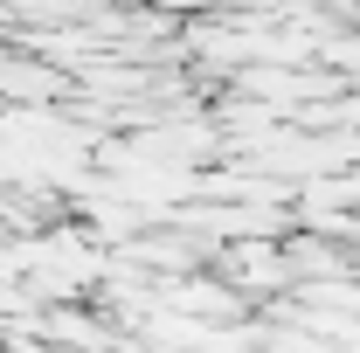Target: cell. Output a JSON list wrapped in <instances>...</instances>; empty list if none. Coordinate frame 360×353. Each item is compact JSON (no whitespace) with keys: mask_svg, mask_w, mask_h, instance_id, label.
<instances>
[{"mask_svg":"<svg viewBox=\"0 0 360 353\" xmlns=\"http://www.w3.org/2000/svg\"><path fill=\"white\" fill-rule=\"evenodd\" d=\"M208 270L229 291H243L250 305H264L277 291H291V264H284V236H222L208 250Z\"/></svg>","mask_w":360,"mask_h":353,"instance_id":"cell-1","label":"cell"}]
</instances>
